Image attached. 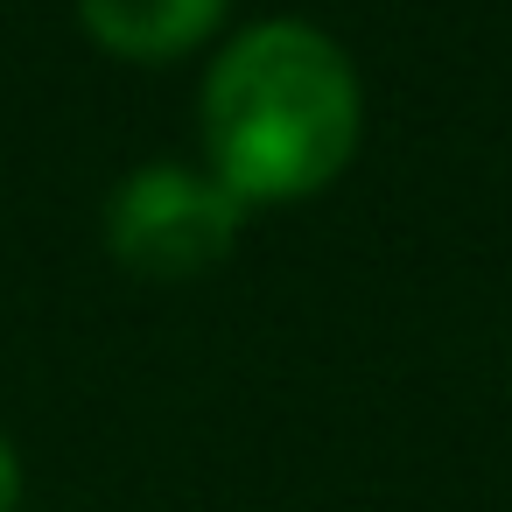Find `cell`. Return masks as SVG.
I'll return each mask as SVG.
<instances>
[{"label": "cell", "instance_id": "obj_1", "mask_svg": "<svg viewBox=\"0 0 512 512\" xmlns=\"http://www.w3.org/2000/svg\"><path fill=\"white\" fill-rule=\"evenodd\" d=\"M358 127V71L316 22H253L204 71V162L246 211L330 190L358 155Z\"/></svg>", "mask_w": 512, "mask_h": 512}, {"label": "cell", "instance_id": "obj_2", "mask_svg": "<svg viewBox=\"0 0 512 512\" xmlns=\"http://www.w3.org/2000/svg\"><path fill=\"white\" fill-rule=\"evenodd\" d=\"M246 232V204L183 162H141L106 197V246L141 281H197L211 274Z\"/></svg>", "mask_w": 512, "mask_h": 512}, {"label": "cell", "instance_id": "obj_3", "mask_svg": "<svg viewBox=\"0 0 512 512\" xmlns=\"http://www.w3.org/2000/svg\"><path fill=\"white\" fill-rule=\"evenodd\" d=\"M225 8L232 0H78V22L127 64H176L225 29Z\"/></svg>", "mask_w": 512, "mask_h": 512}, {"label": "cell", "instance_id": "obj_4", "mask_svg": "<svg viewBox=\"0 0 512 512\" xmlns=\"http://www.w3.org/2000/svg\"><path fill=\"white\" fill-rule=\"evenodd\" d=\"M22 505V456L8 442V428H0V512H15Z\"/></svg>", "mask_w": 512, "mask_h": 512}]
</instances>
